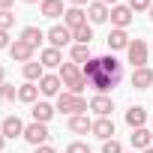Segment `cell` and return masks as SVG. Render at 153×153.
<instances>
[{
	"mask_svg": "<svg viewBox=\"0 0 153 153\" xmlns=\"http://www.w3.org/2000/svg\"><path fill=\"white\" fill-rule=\"evenodd\" d=\"M3 144H6V138H3V132H0V153H3Z\"/></svg>",
	"mask_w": 153,
	"mask_h": 153,
	"instance_id": "obj_37",
	"label": "cell"
},
{
	"mask_svg": "<svg viewBox=\"0 0 153 153\" xmlns=\"http://www.w3.org/2000/svg\"><path fill=\"white\" fill-rule=\"evenodd\" d=\"M48 138H51V135H48V126H45V123H36V120H33L30 126H24V141H30L33 147H42Z\"/></svg>",
	"mask_w": 153,
	"mask_h": 153,
	"instance_id": "obj_5",
	"label": "cell"
},
{
	"mask_svg": "<svg viewBox=\"0 0 153 153\" xmlns=\"http://www.w3.org/2000/svg\"><path fill=\"white\" fill-rule=\"evenodd\" d=\"M39 63H42L45 69H54V66L60 69V66H63V54H60V48H45V51L39 54Z\"/></svg>",
	"mask_w": 153,
	"mask_h": 153,
	"instance_id": "obj_17",
	"label": "cell"
},
{
	"mask_svg": "<svg viewBox=\"0 0 153 153\" xmlns=\"http://www.w3.org/2000/svg\"><path fill=\"white\" fill-rule=\"evenodd\" d=\"M84 78H87V84L90 87H96L99 93H105V90H111V87H117L120 84V78H123V66H120V60L117 57H90L87 63H84Z\"/></svg>",
	"mask_w": 153,
	"mask_h": 153,
	"instance_id": "obj_1",
	"label": "cell"
},
{
	"mask_svg": "<svg viewBox=\"0 0 153 153\" xmlns=\"http://www.w3.org/2000/svg\"><path fill=\"white\" fill-rule=\"evenodd\" d=\"M105 42H108V48H111V51H123V48H129V42H132V39H129V33H126V30H117V27H114V30L108 33V39H105Z\"/></svg>",
	"mask_w": 153,
	"mask_h": 153,
	"instance_id": "obj_16",
	"label": "cell"
},
{
	"mask_svg": "<svg viewBox=\"0 0 153 153\" xmlns=\"http://www.w3.org/2000/svg\"><path fill=\"white\" fill-rule=\"evenodd\" d=\"M150 84H153V69H147V66L132 69V87L135 90H147Z\"/></svg>",
	"mask_w": 153,
	"mask_h": 153,
	"instance_id": "obj_14",
	"label": "cell"
},
{
	"mask_svg": "<svg viewBox=\"0 0 153 153\" xmlns=\"http://www.w3.org/2000/svg\"><path fill=\"white\" fill-rule=\"evenodd\" d=\"M96 138H102V141H111L114 138V120L111 117H99V120H93V129H90Z\"/></svg>",
	"mask_w": 153,
	"mask_h": 153,
	"instance_id": "obj_13",
	"label": "cell"
},
{
	"mask_svg": "<svg viewBox=\"0 0 153 153\" xmlns=\"http://www.w3.org/2000/svg\"><path fill=\"white\" fill-rule=\"evenodd\" d=\"M150 135H153V129H150Z\"/></svg>",
	"mask_w": 153,
	"mask_h": 153,
	"instance_id": "obj_43",
	"label": "cell"
},
{
	"mask_svg": "<svg viewBox=\"0 0 153 153\" xmlns=\"http://www.w3.org/2000/svg\"><path fill=\"white\" fill-rule=\"evenodd\" d=\"M15 96H18V87L15 84H6V81L0 84V99H3V102H12Z\"/></svg>",
	"mask_w": 153,
	"mask_h": 153,
	"instance_id": "obj_28",
	"label": "cell"
},
{
	"mask_svg": "<svg viewBox=\"0 0 153 153\" xmlns=\"http://www.w3.org/2000/svg\"><path fill=\"white\" fill-rule=\"evenodd\" d=\"M12 3H15V0H0V9H9Z\"/></svg>",
	"mask_w": 153,
	"mask_h": 153,
	"instance_id": "obj_35",
	"label": "cell"
},
{
	"mask_svg": "<svg viewBox=\"0 0 153 153\" xmlns=\"http://www.w3.org/2000/svg\"><path fill=\"white\" fill-rule=\"evenodd\" d=\"M90 60V45H72V63H87Z\"/></svg>",
	"mask_w": 153,
	"mask_h": 153,
	"instance_id": "obj_27",
	"label": "cell"
},
{
	"mask_svg": "<svg viewBox=\"0 0 153 153\" xmlns=\"http://www.w3.org/2000/svg\"><path fill=\"white\" fill-rule=\"evenodd\" d=\"M102 153H123V147H120V141H102Z\"/></svg>",
	"mask_w": 153,
	"mask_h": 153,
	"instance_id": "obj_30",
	"label": "cell"
},
{
	"mask_svg": "<svg viewBox=\"0 0 153 153\" xmlns=\"http://www.w3.org/2000/svg\"><path fill=\"white\" fill-rule=\"evenodd\" d=\"M3 75H6V69H3V66H0V84H3Z\"/></svg>",
	"mask_w": 153,
	"mask_h": 153,
	"instance_id": "obj_38",
	"label": "cell"
},
{
	"mask_svg": "<svg viewBox=\"0 0 153 153\" xmlns=\"http://www.w3.org/2000/svg\"><path fill=\"white\" fill-rule=\"evenodd\" d=\"M66 153H90V147H87L84 141H72V144L66 147Z\"/></svg>",
	"mask_w": 153,
	"mask_h": 153,
	"instance_id": "obj_32",
	"label": "cell"
},
{
	"mask_svg": "<svg viewBox=\"0 0 153 153\" xmlns=\"http://www.w3.org/2000/svg\"><path fill=\"white\" fill-rule=\"evenodd\" d=\"M60 87H63L60 75H42L39 78V93L42 96H60Z\"/></svg>",
	"mask_w": 153,
	"mask_h": 153,
	"instance_id": "obj_10",
	"label": "cell"
},
{
	"mask_svg": "<svg viewBox=\"0 0 153 153\" xmlns=\"http://www.w3.org/2000/svg\"><path fill=\"white\" fill-rule=\"evenodd\" d=\"M24 3H39V0H24Z\"/></svg>",
	"mask_w": 153,
	"mask_h": 153,
	"instance_id": "obj_42",
	"label": "cell"
},
{
	"mask_svg": "<svg viewBox=\"0 0 153 153\" xmlns=\"http://www.w3.org/2000/svg\"><path fill=\"white\" fill-rule=\"evenodd\" d=\"M87 18H90L93 24H102V21L111 18V9L102 3V0H93V3H87Z\"/></svg>",
	"mask_w": 153,
	"mask_h": 153,
	"instance_id": "obj_11",
	"label": "cell"
},
{
	"mask_svg": "<svg viewBox=\"0 0 153 153\" xmlns=\"http://www.w3.org/2000/svg\"><path fill=\"white\" fill-rule=\"evenodd\" d=\"M12 24H15V15L9 9H0V30H9Z\"/></svg>",
	"mask_w": 153,
	"mask_h": 153,
	"instance_id": "obj_29",
	"label": "cell"
},
{
	"mask_svg": "<svg viewBox=\"0 0 153 153\" xmlns=\"http://www.w3.org/2000/svg\"><path fill=\"white\" fill-rule=\"evenodd\" d=\"M126 123H129L132 129H141V126L147 123V111H144L141 105H132V108L126 111Z\"/></svg>",
	"mask_w": 153,
	"mask_h": 153,
	"instance_id": "obj_20",
	"label": "cell"
},
{
	"mask_svg": "<svg viewBox=\"0 0 153 153\" xmlns=\"http://www.w3.org/2000/svg\"><path fill=\"white\" fill-rule=\"evenodd\" d=\"M126 57H129V63L138 69V66H147V42L144 39H132L129 42V48H126Z\"/></svg>",
	"mask_w": 153,
	"mask_h": 153,
	"instance_id": "obj_4",
	"label": "cell"
},
{
	"mask_svg": "<svg viewBox=\"0 0 153 153\" xmlns=\"http://www.w3.org/2000/svg\"><path fill=\"white\" fill-rule=\"evenodd\" d=\"M141 153H153V147H147V150H141Z\"/></svg>",
	"mask_w": 153,
	"mask_h": 153,
	"instance_id": "obj_40",
	"label": "cell"
},
{
	"mask_svg": "<svg viewBox=\"0 0 153 153\" xmlns=\"http://www.w3.org/2000/svg\"><path fill=\"white\" fill-rule=\"evenodd\" d=\"M132 147L135 150H147V147H153V135H150V129H132Z\"/></svg>",
	"mask_w": 153,
	"mask_h": 153,
	"instance_id": "obj_19",
	"label": "cell"
},
{
	"mask_svg": "<svg viewBox=\"0 0 153 153\" xmlns=\"http://www.w3.org/2000/svg\"><path fill=\"white\" fill-rule=\"evenodd\" d=\"M57 75H60L63 87H66L69 93H75V96H81V90L87 87V78H84V72L78 69V63H63Z\"/></svg>",
	"mask_w": 153,
	"mask_h": 153,
	"instance_id": "obj_2",
	"label": "cell"
},
{
	"mask_svg": "<svg viewBox=\"0 0 153 153\" xmlns=\"http://www.w3.org/2000/svg\"><path fill=\"white\" fill-rule=\"evenodd\" d=\"M51 117H54V105L51 102H36L33 105V120L36 123H48Z\"/></svg>",
	"mask_w": 153,
	"mask_h": 153,
	"instance_id": "obj_22",
	"label": "cell"
},
{
	"mask_svg": "<svg viewBox=\"0 0 153 153\" xmlns=\"http://www.w3.org/2000/svg\"><path fill=\"white\" fill-rule=\"evenodd\" d=\"M21 39H24L30 48H39V42L45 39V33H42L39 27H33V24H30V27H24V30H21Z\"/></svg>",
	"mask_w": 153,
	"mask_h": 153,
	"instance_id": "obj_24",
	"label": "cell"
},
{
	"mask_svg": "<svg viewBox=\"0 0 153 153\" xmlns=\"http://www.w3.org/2000/svg\"><path fill=\"white\" fill-rule=\"evenodd\" d=\"M33 153H57V150H54V147H48V144H42V147H36Z\"/></svg>",
	"mask_w": 153,
	"mask_h": 153,
	"instance_id": "obj_34",
	"label": "cell"
},
{
	"mask_svg": "<svg viewBox=\"0 0 153 153\" xmlns=\"http://www.w3.org/2000/svg\"><path fill=\"white\" fill-rule=\"evenodd\" d=\"M63 24H66L69 30H78V27H84V24H87V12H84L81 6H72V9H66V12H63Z\"/></svg>",
	"mask_w": 153,
	"mask_h": 153,
	"instance_id": "obj_7",
	"label": "cell"
},
{
	"mask_svg": "<svg viewBox=\"0 0 153 153\" xmlns=\"http://www.w3.org/2000/svg\"><path fill=\"white\" fill-rule=\"evenodd\" d=\"M69 129L78 135H87L93 129V120H87V114H75V117H69Z\"/></svg>",
	"mask_w": 153,
	"mask_h": 153,
	"instance_id": "obj_21",
	"label": "cell"
},
{
	"mask_svg": "<svg viewBox=\"0 0 153 153\" xmlns=\"http://www.w3.org/2000/svg\"><path fill=\"white\" fill-rule=\"evenodd\" d=\"M72 39L78 42V45H90V39H93V27L84 24V27H78V30H72Z\"/></svg>",
	"mask_w": 153,
	"mask_h": 153,
	"instance_id": "obj_26",
	"label": "cell"
},
{
	"mask_svg": "<svg viewBox=\"0 0 153 153\" xmlns=\"http://www.w3.org/2000/svg\"><path fill=\"white\" fill-rule=\"evenodd\" d=\"M42 75H45V66H42V63H33V60L24 63V78H27V81H39Z\"/></svg>",
	"mask_w": 153,
	"mask_h": 153,
	"instance_id": "obj_25",
	"label": "cell"
},
{
	"mask_svg": "<svg viewBox=\"0 0 153 153\" xmlns=\"http://www.w3.org/2000/svg\"><path fill=\"white\" fill-rule=\"evenodd\" d=\"M111 24H114L117 30H126V27L132 24V9H129V6H114V9H111Z\"/></svg>",
	"mask_w": 153,
	"mask_h": 153,
	"instance_id": "obj_15",
	"label": "cell"
},
{
	"mask_svg": "<svg viewBox=\"0 0 153 153\" xmlns=\"http://www.w3.org/2000/svg\"><path fill=\"white\" fill-rule=\"evenodd\" d=\"M0 132H3V138H18V135H24L21 117H18V114H9L3 123H0Z\"/></svg>",
	"mask_w": 153,
	"mask_h": 153,
	"instance_id": "obj_8",
	"label": "cell"
},
{
	"mask_svg": "<svg viewBox=\"0 0 153 153\" xmlns=\"http://www.w3.org/2000/svg\"><path fill=\"white\" fill-rule=\"evenodd\" d=\"M45 39L51 42V48H63V45L72 42V30H69L66 24H57V27H51V30L45 33Z\"/></svg>",
	"mask_w": 153,
	"mask_h": 153,
	"instance_id": "obj_6",
	"label": "cell"
},
{
	"mask_svg": "<svg viewBox=\"0 0 153 153\" xmlns=\"http://www.w3.org/2000/svg\"><path fill=\"white\" fill-rule=\"evenodd\" d=\"M12 42H9V33L6 30H0V51H3V48H9Z\"/></svg>",
	"mask_w": 153,
	"mask_h": 153,
	"instance_id": "obj_33",
	"label": "cell"
},
{
	"mask_svg": "<svg viewBox=\"0 0 153 153\" xmlns=\"http://www.w3.org/2000/svg\"><path fill=\"white\" fill-rule=\"evenodd\" d=\"M33 51H36V48H30L24 39H15V42L9 45V54H12V60H18V63H30V60H33Z\"/></svg>",
	"mask_w": 153,
	"mask_h": 153,
	"instance_id": "obj_9",
	"label": "cell"
},
{
	"mask_svg": "<svg viewBox=\"0 0 153 153\" xmlns=\"http://www.w3.org/2000/svg\"><path fill=\"white\" fill-rule=\"evenodd\" d=\"M69 3H72V6H84L87 0H69Z\"/></svg>",
	"mask_w": 153,
	"mask_h": 153,
	"instance_id": "obj_36",
	"label": "cell"
},
{
	"mask_svg": "<svg viewBox=\"0 0 153 153\" xmlns=\"http://www.w3.org/2000/svg\"><path fill=\"white\" fill-rule=\"evenodd\" d=\"M87 108H90V102L84 99V96H75V93H69V90H63L60 96H57V111H66V114H87Z\"/></svg>",
	"mask_w": 153,
	"mask_h": 153,
	"instance_id": "obj_3",
	"label": "cell"
},
{
	"mask_svg": "<svg viewBox=\"0 0 153 153\" xmlns=\"http://www.w3.org/2000/svg\"><path fill=\"white\" fill-rule=\"evenodd\" d=\"M102 3H105V6H108V3H117V0H102Z\"/></svg>",
	"mask_w": 153,
	"mask_h": 153,
	"instance_id": "obj_39",
	"label": "cell"
},
{
	"mask_svg": "<svg viewBox=\"0 0 153 153\" xmlns=\"http://www.w3.org/2000/svg\"><path fill=\"white\" fill-rule=\"evenodd\" d=\"M153 3H150V0H129V9L132 12H144V9H150Z\"/></svg>",
	"mask_w": 153,
	"mask_h": 153,
	"instance_id": "obj_31",
	"label": "cell"
},
{
	"mask_svg": "<svg viewBox=\"0 0 153 153\" xmlns=\"http://www.w3.org/2000/svg\"><path fill=\"white\" fill-rule=\"evenodd\" d=\"M39 9H42L45 18H60V15L66 12V9H63V0H42Z\"/></svg>",
	"mask_w": 153,
	"mask_h": 153,
	"instance_id": "obj_23",
	"label": "cell"
},
{
	"mask_svg": "<svg viewBox=\"0 0 153 153\" xmlns=\"http://www.w3.org/2000/svg\"><path fill=\"white\" fill-rule=\"evenodd\" d=\"M90 111H96L99 117H111V111H114V102H111V96H105V93H96V96L90 99Z\"/></svg>",
	"mask_w": 153,
	"mask_h": 153,
	"instance_id": "obj_12",
	"label": "cell"
},
{
	"mask_svg": "<svg viewBox=\"0 0 153 153\" xmlns=\"http://www.w3.org/2000/svg\"><path fill=\"white\" fill-rule=\"evenodd\" d=\"M18 99H21V102H27V105H36V99H39V84L24 81V84L18 87Z\"/></svg>",
	"mask_w": 153,
	"mask_h": 153,
	"instance_id": "obj_18",
	"label": "cell"
},
{
	"mask_svg": "<svg viewBox=\"0 0 153 153\" xmlns=\"http://www.w3.org/2000/svg\"><path fill=\"white\" fill-rule=\"evenodd\" d=\"M132 153H135V150H132Z\"/></svg>",
	"mask_w": 153,
	"mask_h": 153,
	"instance_id": "obj_44",
	"label": "cell"
},
{
	"mask_svg": "<svg viewBox=\"0 0 153 153\" xmlns=\"http://www.w3.org/2000/svg\"><path fill=\"white\" fill-rule=\"evenodd\" d=\"M147 12H150V21H153V6H150V9H147Z\"/></svg>",
	"mask_w": 153,
	"mask_h": 153,
	"instance_id": "obj_41",
	"label": "cell"
}]
</instances>
